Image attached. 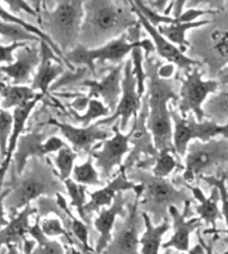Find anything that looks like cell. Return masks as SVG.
<instances>
[{
  "label": "cell",
  "mask_w": 228,
  "mask_h": 254,
  "mask_svg": "<svg viewBox=\"0 0 228 254\" xmlns=\"http://www.w3.org/2000/svg\"><path fill=\"white\" fill-rule=\"evenodd\" d=\"M28 234L36 242L32 254H66L65 247L58 241L48 238L41 229V217L35 218V223L30 225Z\"/></svg>",
  "instance_id": "obj_30"
},
{
  "label": "cell",
  "mask_w": 228,
  "mask_h": 254,
  "mask_svg": "<svg viewBox=\"0 0 228 254\" xmlns=\"http://www.w3.org/2000/svg\"><path fill=\"white\" fill-rule=\"evenodd\" d=\"M0 254H8V252H7V249H1L0 250Z\"/></svg>",
  "instance_id": "obj_56"
},
{
  "label": "cell",
  "mask_w": 228,
  "mask_h": 254,
  "mask_svg": "<svg viewBox=\"0 0 228 254\" xmlns=\"http://www.w3.org/2000/svg\"><path fill=\"white\" fill-rule=\"evenodd\" d=\"M128 201V197H125L123 192H117L111 206L101 209L98 216L94 218V229L100 234L94 248V251L98 254H102L105 248L111 242L113 229L115 226L117 217L124 218L128 214L126 211Z\"/></svg>",
  "instance_id": "obj_18"
},
{
  "label": "cell",
  "mask_w": 228,
  "mask_h": 254,
  "mask_svg": "<svg viewBox=\"0 0 228 254\" xmlns=\"http://www.w3.org/2000/svg\"><path fill=\"white\" fill-rule=\"evenodd\" d=\"M210 52L217 59L228 61V27L219 26L210 30L208 36Z\"/></svg>",
  "instance_id": "obj_38"
},
{
  "label": "cell",
  "mask_w": 228,
  "mask_h": 254,
  "mask_svg": "<svg viewBox=\"0 0 228 254\" xmlns=\"http://www.w3.org/2000/svg\"><path fill=\"white\" fill-rule=\"evenodd\" d=\"M131 61H132V72L137 80L138 94L143 98L146 94V73H144V56L141 46L135 47L131 52Z\"/></svg>",
  "instance_id": "obj_41"
},
{
  "label": "cell",
  "mask_w": 228,
  "mask_h": 254,
  "mask_svg": "<svg viewBox=\"0 0 228 254\" xmlns=\"http://www.w3.org/2000/svg\"><path fill=\"white\" fill-rule=\"evenodd\" d=\"M0 81H3V74L0 73Z\"/></svg>",
  "instance_id": "obj_57"
},
{
  "label": "cell",
  "mask_w": 228,
  "mask_h": 254,
  "mask_svg": "<svg viewBox=\"0 0 228 254\" xmlns=\"http://www.w3.org/2000/svg\"><path fill=\"white\" fill-rule=\"evenodd\" d=\"M5 2L9 6V9L12 15L20 14V12L25 11L26 14L34 16L35 18H38L39 15L34 9L33 6H30V3L27 1H24V0H6Z\"/></svg>",
  "instance_id": "obj_44"
},
{
  "label": "cell",
  "mask_w": 228,
  "mask_h": 254,
  "mask_svg": "<svg viewBox=\"0 0 228 254\" xmlns=\"http://www.w3.org/2000/svg\"><path fill=\"white\" fill-rule=\"evenodd\" d=\"M36 213L37 208L29 204L10 218L9 223L0 230V250L8 245H16L18 249H23L30 227L29 218Z\"/></svg>",
  "instance_id": "obj_24"
},
{
  "label": "cell",
  "mask_w": 228,
  "mask_h": 254,
  "mask_svg": "<svg viewBox=\"0 0 228 254\" xmlns=\"http://www.w3.org/2000/svg\"><path fill=\"white\" fill-rule=\"evenodd\" d=\"M41 132L38 129H34L26 134H21L17 142L16 151L12 156V169L16 175H21L27 166V163L33 158H46L47 151L45 141L48 139L50 132Z\"/></svg>",
  "instance_id": "obj_19"
},
{
  "label": "cell",
  "mask_w": 228,
  "mask_h": 254,
  "mask_svg": "<svg viewBox=\"0 0 228 254\" xmlns=\"http://www.w3.org/2000/svg\"><path fill=\"white\" fill-rule=\"evenodd\" d=\"M124 64L120 63L109 67V72L102 80H85L81 83L82 86L89 89L86 96L91 99L102 98L107 107L114 112L122 94V78H123Z\"/></svg>",
  "instance_id": "obj_16"
},
{
  "label": "cell",
  "mask_w": 228,
  "mask_h": 254,
  "mask_svg": "<svg viewBox=\"0 0 228 254\" xmlns=\"http://www.w3.org/2000/svg\"><path fill=\"white\" fill-rule=\"evenodd\" d=\"M68 146L66 142H64L62 139L56 137V135H52L48 137V139L45 141V148L47 151V155L54 154V152H58L60 149Z\"/></svg>",
  "instance_id": "obj_45"
},
{
  "label": "cell",
  "mask_w": 228,
  "mask_h": 254,
  "mask_svg": "<svg viewBox=\"0 0 228 254\" xmlns=\"http://www.w3.org/2000/svg\"><path fill=\"white\" fill-rule=\"evenodd\" d=\"M210 20H196L192 23H179L173 25H161L157 29L162 36L166 37L170 43L179 47L182 53H185L187 48L190 46V43L187 41L186 34L189 29L199 28L201 26L209 25Z\"/></svg>",
  "instance_id": "obj_27"
},
{
  "label": "cell",
  "mask_w": 228,
  "mask_h": 254,
  "mask_svg": "<svg viewBox=\"0 0 228 254\" xmlns=\"http://www.w3.org/2000/svg\"><path fill=\"white\" fill-rule=\"evenodd\" d=\"M149 115V106H148V95L147 93L143 95L141 101V109L138 116L133 118L134 122L132 125V135L130 139L131 149L129 156L126 157L123 166L125 170L133 168L137 166L139 161H141V157L144 158H156L158 156V151L153 138L150 131L147 127V120Z\"/></svg>",
  "instance_id": "obj_12"
},
{
  "label": "cell",
  "mask_w": 228,
  "mask_h": 254,
  "mask_svg": "<svg viewBox=\"0 0 228 254\" xmlns=\"http://www.w3.org/2000/svg\"><path fill=\"white\" fill-rule=\"evenodd\" d=\"M138 24L130 1H84V19L78 44L87 48L102 46Z\"/></svg>",
  "instance_id": "obj_3"
},
{
  "label": "cell",
  "mask_w": 228,
  "mask_h": 254,
  "mask_svg": "<svg viewBox=\"0 0 228 254\" xmlns=\"http://www.w3.org/2000/svg\"><path fill=\"white\" fill-rule=\"evenodd\" d=\"M1 191H2V190H1V187H0V194H1Z\"/></svg>",
  "instance_id": "obj_58"
},
{
  "label": "cell",
  "mask_w": 228,
  "mask_h": 254,
  "mask_svg": "<svg viewBox=\"0 0 228 254\" xmlns=\"http://www.w3.org/2000/svg\"><path fill=\"white\" fill-rule=\"evenodd\" d=\"M201 181L207 183L209 186L216 187L219 191L222 201V215L225 220L227 230H226V238L224 239V243L226 244L227 251L225 254H228V188L226 185V181L228 179V174H222L221 176H205L200 178Z\"/></svg>",
  "instance_id": "obj_36"
},
{
  "label": "cell",
  "mask_w": 228,
  "mask_h": 254,
  "mask_svg": "<svg viewBox=\"0 0 228 254\" xmlns=\"http://www.w3.org/2000/svg\"><path fill=\"white\" fill-rule=\"evenodd\" d=\"M112 137L109 140H104L100 149L93 150L90 154L104 181L111 178L114 168L123 166V157L130 151L132 129L128 133H123L120 129V121H116L112 127Z\"/></svg>",
  "instance_id": "obj_10"
},
{
  "label": "cell",
  "mask_w": 228,
  "mask_h": 254,
  "mask_svg": "<svg viewBox=\"0 0 228 254\" xmlns=\"http://www.w3.org/2000/svg\"><path fill=\"white\" fill-rule=\"evenodd\" d=\"M137 188L138 184L130 181L126 176L124 166H122L119 168V172L116 173V176L111 179L107 184V186L93 192H89L90 201L86 203L84 212L87 216H90L94 212L99 213L102 208L111 206L117 192H124L128 190L134 191Z\"/></svg>",
  "instance_id": "obj_20"
},
{
  "label": "cell",
  "mask_w": 228,
  "mask_h": 254,
  "mask_svg": "<svg viewBox=\"0 0 228 254\" xmlns=\"http://www.w3.org/2000/svg\"><path fill=\"white\" fill-rule=\"evenodd\" d=\"M41 229L43 233L48 238H55V236H63L66 239L67 243L71 247L78 249V242L73 238V235L65 229L62 221L58 217H44L41 218Z\"/></svg>",
  "instance_id": "obj_40"
},
{
  "label": "cell",
  "mask_w": 228,
  "mask_h": 254,
  "mask_svg": "<svg viewBox=\"0 0 228 254\" xmlns=\"http://www.w3.org/2000/svg\"><path fill=\"white\" fill-rule=\"evenodd\" d=\"M80 156L73 150L72 147L66 146L60 149L57 152V155L54 157V163L57 168V175L60 182H65L66 179L71 178L73 169H74V163L77 157Z\"/></svg>",
  "instance_id": "obj_37"
},
{
  "label": "cell",
  "mask_w": 228,
  "mask_h": 254,
  "mask_svg": "<svg viewBox=\"0 0 228 254\" xmlns=\"http://www.w3.org/2000/svg\"><path fill=\"white\" fill-rule=\"evenodd\" d=\"M43 93H38L36 99H34L30 102L24 104V106L18 107L14 109V112H12V129L10 137L8 139V146H7V154L5 159H3L1 166H0V187H1L5 184V177L9 170L12 161V156H14L17 147V142H18V139L23 132L25 131V126L27 124V120L30 116V113L37 106L39 101L43 100L44 98Z\"/></svg>",
  "instance_id": "obj_22"
},
{
  "label": "cell",
  "mask_w": 228,
  "mask_h": 254,
  "mask_svg": "<svg viewBox=\"0 0 228 254\" xmlns=\"http://www.w3.org/2000/svg\"><path fill=\"white\" fill-rule=\"evenodd\" d=\"M228 140L215 138L207 142L194 140L188 146L182 179L187 184L205 176L228 174Z\"/></svg>",
  "instance_id": "obj_7"
},
{
  "label": "cell",
  "mask_w": 228,
  "mask_h": 254,
  "mask_svg": "<svg viewBox=\"0 0 228 254\" xmlns=\"http://www.w3.org/2000/svg\"><path fill=\"white\" fill-rule=\"evenodd\" d=\"M64 186L66 188V192L71 198V203H69V206L75 207L76 212L80 216L81 220L85 223V224L91 226V218L87 216L84 212V207L86 205V196L89 195V191H87V187L84 185H81V184H77L73 181L72 178H68L64 182Z\"/></svg>",
  "instance_id": "obj_32"
},
{
  "label": "cell",
  "mask_w": 228,
  "mask_h": 254,
  "mask_svg": "<svg viewBox=\"0 0 228 254\" xmlns=\"http://www.w3.org/2000/svg\"><path fill=\"white\" fill-rule=\"evenodd\" d=\"M164 254H171L170 249L166 250ZM181 254H205V251H204V249H203V247H201L200 244H197L196 247L192 249V250H190V251L188 252V253H181Z\"/></svg>",
  "instance_id": "obj_52"
},
{
  "label": "cell",
  "mask_w": 228,
  "mask_h": 254,
  "mask_svg": "<svg viewBox=\"0 0 228 254\" xmlns=\"http://www.w3.org/2000/svg\"><path fill=\"white\" fill-rule=\"evenodd\" d=\"M170 117L173 122V134L172 142L176 155L180 157H185L188 146L191 142L189 127H188L187 118H182L180 113L177 112L173 108L170 109Z\"/></svg>",
  "instance_id": "obj_31"
},
{
  "label": "cell",
  "mask_w": 228,
  "mask_h": 254,
  "mask_svg": "<svg viewBox=\"0 0 228 254\" xmlns=\"http://www.w3.org/2000/svg\"><path fill=\"white\" fill-rule=\"evenodd\" d=\"M67 115L71 116L74 121L78 122L82 126V128H87V127L91 126L92 121L100 119V118L110 117V109L105 107L100 100L91 99L89 102V109H87L84 115H78V112L71 107L68 108Z\"/></svg>",
  "instance_id": "obj_34"
},
{
  "label": "cell",
  "mask_w": 228,
  "mask_h": 254,
  "mask_svg": "<svg viewBox=\"0 0 228 254\" xmlns=\"http://www.w3.org/2000/svg\"><path fill=\"white\" fill-rule=\"evenodd\" d=\"M204 73L199 66L185 72V77L179 78L181 82L179 89V113L182 118L192 115L198 122H203L206 117L204 104L210 94L218 91L219 82L217 80H204Z\"/></svg>",
  "instance_id": "obj_8"
},
{
  "label": "cell",
  "mask_w": 228,
  "mask_h": 254,
  "mask_svg": "<svg viewBox=\"0 0 228 254\" xmlns=\"http://www.w3.org/2000/svg\"><path fill=\"white\" fill-rule=\"evenodd\" d=\"M29 43L26 42H17L8 45H2L0 44V63H6L10 65L15 62V52L19 48L28 45Z\"/></svg>",
  "instance_id": "obj_43"
},
{
  "label": "cell",
  "mask_w": 228,
  "mask_h": 254,
  "mask_svg": "<svg viewBox=\"0 0 228 254\" xmlns=\"http://www.w3.org/2000/svg\"><path fill=\"white\" fill-rule=\"evenodd\" d=\"M3 186L9 190L3 205L10 218L32 204L33 200L66 192L64 183L60 182L50 158L30 159L21 175H16L11 168L10 181Z\"/></svg>",
  "instance_id": "obj_2"
},
{
  "label": "cell",
  "mask_w": 228,
  "mask_h": 254,
  "mask_svg": "<svg viewBox=\"0 0 228 254\" xmlns=\"http://www.w3.org/2000/svg\"><path fill=\"white\" fill-rule=\"evenodd\" d=\"M141 214L144 232L140 238V254H159L162 238L171 229L169 218H166L159 225H155L147 213L141 212Z\"/></svg>",
  "instance_id": "obj_25"
},
{
  "label": "cell",
  "mask_w": 228,
  "mask_h": 254,
  "mask_svg": "<svg viewBox=\"0 0 228 254\" xmlns=\"http://www.w3.org/2000/svg\"><path fill=\"white\" fill-rule=\"evenodd\" d=\"M41 64V52L36 45H26L15 52V62L1 65L0 73L11 80L12 85L32 84V74Z\"/></svg>",
  "instance_id": "obj_17"
},
{
  "label": "cell",
  "mask_w": 228,
  "mask_h": 254,
  "mask_svg": "<svg viewBox=\"0 0 228 254\" xmlns=\"http://www.w3.org/2000/svg\"><path fill=\"white\" fill-rule=\"evenodd\" d=\"M65 252H66V254H83L80 250L76 249L75 247H71V245H66L65 247Z\"/></svg>",
  "instance_id": "obj_53"
},
{
  "label": "cell",
  "mask_w": 228,
  "mask_h": 254,
  "mask_svg": "<svg viewBox=\"0 0 228 254\" xmlns=\"http://www.w3.org/2000/svg\"><path fill=\"white\" fill-rule=\"evenodd\" d=\"M7 249V252L8 254H21L19 249L16 247V245H8V247H6Z\"/></svg>",
  "instance_id": "obj_54"
},
{
  "label": "cell",
  "mask_w": 228,
  "mask_h": 254,
  "mask_svg": "<svg viewBox=\"0 0 228 254\" xmlns=\"http://www.w3.org/2000/svg\"><path fill=\"white\" fill-rule=\"evenodd\" d=\"M191 203L192 201L185 203L182 212L179 211L176 206L169 207V216L172 220L173 234L169 241L161 245L162 249L168 250L172 248L181 253L190 251V235L203 226V221L199 217H191L187 220V217L192 215Z\"/></svg>",
  "instance_id": "obj_14"
},
{
  "label": "cell",
  "mask_w": 228,
  "mask_h": 254,
  "mask_svg": "<svg viewBox=\"0 0 228 254\" xmlns=\"http://www.w3.org/2000/svg\"><path fill=\"white\" fill-rule=\"evenodd\" d=\"M197 236H198L199 244L201 245V247H203L205 253H206V254H215V253H214V251H213V244H212V243H210V244H207V243L205 242L204 239H203V236H201V234H200L199 230L197 231Z\"/></svg>",
  "instance_id": "obj_50"
},
{
  "label": "cell",
  "mask_w": 228,
  "mask_h": 254,
  "mask_svg": "<svg viewBox=\"0 0 228 254\" xmlns=\"http://www.w3.org/2000/svg\"><path fill=\"white\" fill-rule=\"evenodd\" d=\"M125 172L131 182H137L143 186L139 207L141 212L151 215V221L155 225H159L166 218L170 217V206L179 208L194 198L186 190H177L168 178L156 177L147 170L135 167L126 169Z\"/></svg>",
  "instance_id": "obj_4"
},
{
  "label": "cell",
  "mask_w": 228,
  "mask_h": 254,
  "mask_svg": "<svg viewBox=\"0 0 228 254\" xmlns=\"http://www.w3.org/2000/svg\"><path fill=\"white\" fill-rule=\"evenodd\" d=\"M144 3L152 9L153 11L158 12V14H161V15H165V12L167 10V6L169 5L170 2L168 1H158V0H151V1H144Z\"/></svg>",
  "instance_id": "obj_47"
},
{
  "label": "cell",
  "mask_w": 228,
  "mask_h": 254,
  "mask_svg": "<svg viewBox=\"0 0 228 254\" xmlns=\"http://www.w3.org/2000/svg\"><path fill=\"white\" fill-rule=\"evenodd\" d=\"M227 188H228V186H227Z\"/></svg>",
  "instance_id": "obj_59"
},
{
  "label": "cell",
  "mask_w": 228,
  "mask_h": 254,
  "mask_svg": "<svg viewBox=\"0 0 228 254\" xmlns=\"http://www.w3.org/2000/svg\"><path fill=\"white\" fill-rule=\"evenodd\" d=\"M8 194H9V190L8 188H5L1 191V194H0V230L9 223V221L6 218V209L5 205H3V201H5V198Z\"/></svg>",
  "instance_id": "obj_46"
},
{
  "label": "cell",
  "mask_w": 228,
  "mask_h": 254,
  "mask_svg": "<svg viewBox=\"0 0 228 254\" xmlns=\"http://www.w3.org/2000/svg\"><path fill=\"white\" fill-rule=\"evenodd\" d=\"M141 46L144 52V58H149L152 52L156 51L155 44L150 39H142L139 42H130L128 34H122L113 41L109 42L104 45L96 48H87L78 44L69 52L64 53L65 65L74 69L75 65H81L89 68V71L96 75V64H103L104 62L112 63H122V60L126 58V55L131 53L135 47Z\"/></svg>",
  "instance_id": "obj_6"
},
{
  "label": "cell",
  "mask_w": 228,
  "mask_h": 254,
  "mask_svg": "<svg viewBox=\"0 0 228 254\" xmlns=\"http://www.w3.org/2000/svg\"><path fill=\"white\" fill-rule=\"evenodd\" d=\"M12 129V115L9 112L3 110L0 107V149H1V154L3 159H5L7 154V146L8 139L10 137Z\"/></svg>",
  "instance_id": "obj_42"
},
{
  "label": "cell",
  "mask_w": 228,
  "mask_h": 254,
  "mask_svg": "<svg viewBox=\"0 0 228 254\" xmlns=\"http://www.w3.org/2000/svg\"><path fill=\"white\" fill-rule=\"evenodd\" d=\"M85 71H87V68H85V69H81V71H77V73L76 74H72L71 75V80H80L81 78V76L83 75V74H84V72ZM63 80H62V82H58V83H56V84L52 87V90H56L57 87H58V85H63V84H68V82H69V78H67V77H62Z\"/></svg>",
  "instance_id": "obj_49"
},
{
  "label": "cell",
  "mask_w": 228,
  "mask_h": 254,
  "mask_svg": "<svg viewBox=\"0 0 228 254\" xmlns=\"http://www.w3.org/2000/svg\"><path fill=\"white\" fill-rule=\"evenodd\" d=\"M3 161V157H2V154H1V149H0V166H1Z\"/></svg>",
  "instance_id": "obj_55"
},
{
  "label": "cell",
  "mask_w": 228,
  "mask_h": 254,
  "mask_svg": "<svg viewBox=\"0 0 228 254\" xmlns=\"http://www.w3.org/2000/svg\"><path fill=\"white\" fill-rule=\"evenodd\" d=\"M122 96L117 103L116 109L113 115L108 118H103L96 121L98 127H104L112 125L120 119V129L124 131L129 125L131 118H135L141 109L142 98L138 94L137 91V80L132 72V61L128 60L124 63L123 78H122Z\"/></svg>",
  "instance_id": "obj_11"
},
{
  "label": "cell",
  "mask_w": 228,
  "mask_h": 254,
  "mask_svg": "<svg viewBox=\"0 0 228 254\" xmlns=\"http://www.w3.org/2000/svg\"><path fill=\"white\" fill-rule=\"evenodd\" d=\"M221 86L223 85H228V67L223 68L221 72L218 73V80Z\"/></svg>",
  "instance_id": "obj_51"
},
{
  "label": "cell",
  "mask_w": 228,
  "mask_h": 254,
  "mask_svg": "<svg viewBox=\"0 0 228 254\" xmlns=\"http://www.w3.org/2000/svg\"><path fill=\"white\" fill-rule=\"evenodd\" d=\"M41 44V64H39L37 73L35 74L30 87L36 92L44 95L47 94L48 90L51 89L52 83H54L58 76L65 72L64 61L57 56L51 46L44 41L39 42Z\"/></svg>",
  "instance_id": "obj_21"
},
{
  "label": "cell",
  "mask_w": 228,
  "mask_h": 254,
  "mask_svg": "<svg viewBox=\"0 0 228 254\" xmlns=\"http://www.w3.org/2000/svg\"><path fill=\"white\" fill-rule=\"evenodd\" d=\"M188 190L191 191L192 197L198 200V205L195 206L196 213L199 215L201 221H204L207 225H212V229L205 231V234H213L214 236H218L221 231L217 230V221L223 220L222 211L218 207V203L221 201V196L216 187H212L209 197H206L204 191L198 186H191L190 184L183 182Z\"/></svg>",
  "instance_id": "obj_23"
},
{
  "label": "cell",
  "mask_w": 228,
  "mask_h": 254,
  "mask_svg": "<svg viewBox=\"0 0 228 254\" xmlns=\"http://www.w3.org/2000/svg\"><path fill=\"white\" fill-rule=\"evenodd\" d=\"M0 36H2L3 42H8L10 44L17 42L37 44L38 42H41V38L28 33L27 30L21 28L20 26L6 23L1 19H0Z\"/></svg>",
  "instance_id": "obj_39"
},
{
  "label": "cell",
  "mask_w": 228,
  "mask_h": 254,
  "mask_svg": "<svg viewBox=\"0 0 228 254\" xmlns=\"http://www.w3.org/2000/svg\"><path fill=\"white\" fill-rule=\"evenodd\" d=\"M174 74V65L173 64H167V65H161L159 68V75L162 78H172Z\"/></svg>",
  "instance_id": "obj_48"
},
{
  "label": "cell",
  "mask_w": 228,
  "mask_h": 254,
  "mask_svg": "<svg viewBox=\"0 0 228 254\" xmlns=\"http://www.w3.org/2000/svg\"><path fill=\"white\" fill-rule=\"evenodd\" d=\"M0 19L6 21V23H9V24H14L17 26H20L21 28H24L25 30H27L28 33L35 35V36H37L38 38H41V41H44L45 43H47L48 45L51 46V48L53 51H54V53L58 56L60 60L64 61V55L62 53V51L59 50L58 47H57L56 44L52 41V39L47 36V35L43 32L42 29H39L37 27H35L34 25L27 23V21H25L24 19L19 18V17H17L16 15H12L11 12L7 11L5 8H3L1 5H0ZM65 63V62H64Z\"/></svg>",
  "instance_id": "obj_33"
},
{
  "label": "cell",
  "mask_w": 228,
  "mask_h": 254,
  "mask_svg": "<svg viewBox=\"0 0 228 254\" xmlns=\"http://www.w3.org/2000/svg\"><path fill=\"white\" fill-rule=\"evenodd\" d=\"M93 158L89 155L87 160L82 165L74 166L72 176L73 181L84 186H101L102 181L100 179V174L93 165Z\"/></svg>",
  "instance_id": "obj_35"
},
{
  "label": "cell",
  "mask_w": 228,
  "mask_h": 254,
  "mask_svg": "<svg viewBox=\"0 0 228 254\" xmlns=\"http://www.w3.org/2000/svg\"><path fill=\"white\" fill-rule=\"evenodd\" d=\"M44 126L56 127L59 130V132L64 135L65 139L71 143L73 150L78 155H90L96 144L113 135L112 131L108 129H101V127L96 126L95 122L90 127H87V128H82V127L77 128V127L57 121L51 118L50 120L44 124Z\"/></svg>",
  "instance_id": "obj_13"
},
{
  "label": "cell",
  "mask_w": 228,
  "mask_h": 254,
  "mask_svg": "<svg viewBox=\"0 0 228 254\" xmlns=\"http://www.w3.org/2000/svg\"><path fill=\"white\" fill-rule=\"evenodd\" d=\"M160 61H155L151 56L144 58V73H146V93L148 95L149 115L147 127L153 138V143L158 151L169 149L176 155L172 142V120L170 117L168 103L178 102L179 92L177 84L179 73L173 78H162L159 75Z\"/></svg>",
  "instance_id": "obj_1"
},
{
  "label": "cell",
  "mask_w": 228,
  "mask_h": 254,
  "mask_svg": "<svg viewBox=\"0 0 228 254\" xmlns=\"http://www.w3.org/2000/svg\"><path fill=\"white\" fill-rule=\"evenodd\" d=\"M39 92H35L30 86L6 84L0 81V107L8 111L9 109H16L36 99Z\"/></svg>",
  "instance_id": "obj_26"
},
{
  "label": "cell",
  "mask_w": 228,
  "mask_h": 254,
  "mask_svg": "<svg viewBox=\"0 0 228 254\" xmlns=\"http://www.w3.org/2000/svg\"><path fill=\"white\" fill-rule=\"evenodd\" d=\"M142 194H134V200L128 201L124 218L117 220L112 240L102 254H140V233L144 225L139 203Z\"/></svg>",
  "instance_id": "obj_9"
},
{
  "label": "cell",
  "mask_w": 228,
  "mask_h": 254,
  "mask_svg": "<svg viewBox=\"0 0 228 254\" xmlns=\"http://www.w3.org/2000/svg\"><path fill=\"white\" fill-rule=\"evenodd\" d=\"M141 166H143V169H148L150 166H152V175L159 178H168L171 173H173L176 169H183V166H181L178 161L174 159V156L169 149H164L158 152V156L156 158H144L142 160Z\"/></svg>",
  "instance_id": "obj_29"
},
{
  "label": "cell",
  "mask_w": 228,
  "mask_h": 254,
  "mask_svg": "<svg viewBox=\"0 0 228 254\" xmlns=\"http://www.w3.org/2000/svg\"><path fill=\"white\" fill-rule=\"evenodd\" d=\"M130 2H131V6H132L133 12L139 20V24L141 25L142 27L147 30V33L151 36L158 55L161 56V58L165 59L166 61H168L170 64L176 65L178 67V71H180V69H185L186 72V71H190V69L194 67L200 66L201 63L199 61L188 58L185 53H182V52L179 50V47L173 45V44L170 43L166 37L162 36V35L159 33V30H158L156 27H153V26L146 19V17H144L141 12L134 7L133 1H130Z\"/></svg>",
  "instance_id": "obj_15"
},
{
  "label": "cell",
  "mask_w": 228,
  "mask_h": 254,
  "mask_svg": "<svg viewBox=\"0 0 228 254\" xmlns=\"http://www.w3.org/2000/svg\"><path fill=\"white\" fill-rule=\"evenodd\" d=\"M203 109L208 120L219 125L228 122V85H223L216 93L209 96Z\"/></svg>",
  "instance_id": "obj_28"
},
{
  "label": "cell",
  "mask_w": 228,
  "mask_h": 254,
  "mask_svg": "<svg viewBox=\"0 0 228 254\" xmlns=\"http://www.w3.org/2000/svg\"><path fill=\"white\" fill-rule=\"evenodd\" d=\"M83 19L84 1L82 0L56 1V6L52 10L43 2L37 18L43 32L56 44L63 55L78 45Z\"/></svg>",
  "instance_id": "obj_5"
}]
</instances>
